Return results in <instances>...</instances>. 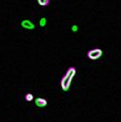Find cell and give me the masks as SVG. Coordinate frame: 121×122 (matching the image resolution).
Listing matches in <instances>:
<instances>
[{"label": "cell", "mask_w": 121, "mask_h": 122, "mask_svg": "<svg viewBox=\"0 0 121 122\" xmlns=\"http://www.w3.org/2000/svg\"><path fill=\"white\" fill-rule=\"evenodd\" d=\"M75 74H76V69L73 66L69 67L68 71H66V74L63 75V77L61 78V81H60V86H61V89L63 91H68L69 89H70Z\"/></svg>", "instance_id": "cell-1"}, {"label": "cell", "mask_w": 121, "mask_h": 122, "mask_svg": "<svg viewBox=\"0 0 121 122\" xmlns=\"http://www.w3.org/2000/svg\"><path fill=\"white\" fill-rule=\"evenodd\" d=\"M103 55V51L101 48H92L90 51H88L87 57L91 60H96L99 58H101Z\"/></svg>", "instance_id": "cell-2"}, {"label": "cell", "mask_w": 121, "mask_h": 122, "mask_svg": "<svg viewBox=\"0 0 121 122\" xmlns=\"http://www.w3.org/2000/svg\"><path fill=\"white\" fill-rule=\"evenodd\" d=\"M20 25H21V27L23 28H25V29H28V30H32V29H34V24L32 23L31 20H28V19H25V20H23L20 23Z\"/></svg>", "instance_id": "cell-3"}, {"label": "cell", "mask_w": 121, "mask_h": 122, "mask_svg": "<svg viewBox=\"0 0 121 122\" xmlns=\"http://www.w3.org/2000/svg\"><path fill=\"white\" fill-rule=\"evenodd\" d=\"M34 103H35V105L38 106V107H45V106L47 105V100L43 99V97H38V99H35V101H34Z\"/></svg>", "instance_id": "cell-4"}, {"label": "cell", "mask_w": 121, "mask_h": 122, "mask_svg": "<svg viewBox=\"0 0 121 122\" xmlns=\"http://www.w3.org/2000/svg\"><path fill=\"white\" fill-rule=\"evenodd\" d=\"M38 3L41 6H47L49 4V0H38Z\"/></svg>", "instance_id": "cell-5"}, {"label": "cell", "mask_w": 121, "mask_h": 122, "mask_svg": "<svg viewBox=\"0 0 121 122\" xmlns=\"http://www.w3.org/2000/svg\"><path fill=\"white\" fill-rule=\"evenodd\" d=\"M25 100L27 102H31L32 100H33V94H31V93H27V94L25 95Z\"/></svg>", "instance_id": "cell-6"}, {"label": "cell", "mask_w": 121, "mask_h": 122, "mask_svg": "<svg viewBox=\"0 0 121 122\" xmlns=\"http://www.w3.org/2000/svg\"><path fill=\"white\" fill-rule=\"evenodd\" d=\"M45 25H46V18H45V17H42V18L40 19V26L41 27H44Z\"/></svg>", "instance_id": "cell-7"}, {"label": "cell", "mask_w": 121, "mask_h": 122, "mask_svg": "<svg viewBox=\"0 0 121 122\" xmlns=\"http://www.w3.org/2000/svg\"><path fill=\"white\" fill-rule=\"evenodd\" d=\"M72 31H74V32L77 31V26H73V27H72Z\"/></svg>", "instance_id": "cell-8"}]
</instances>
